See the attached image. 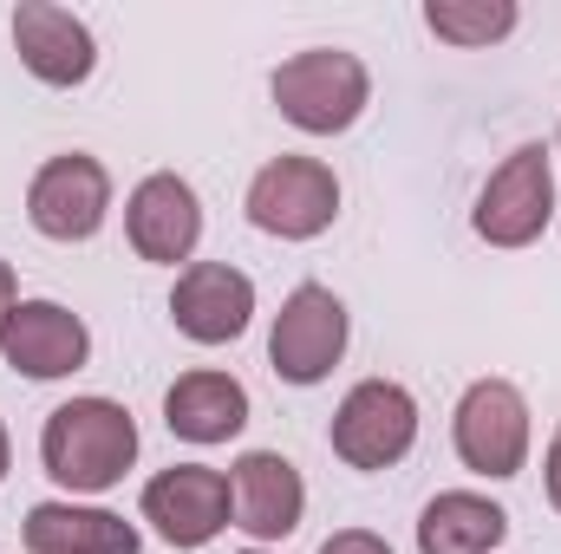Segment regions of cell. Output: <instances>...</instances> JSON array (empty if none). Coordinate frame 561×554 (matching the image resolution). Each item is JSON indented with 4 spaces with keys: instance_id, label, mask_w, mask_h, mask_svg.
I'll list each match as a JSON object with an SVG mask.
<instances>
[{
    "instance_id": "1",
    "label": "cell",
    "mask_w": 561,
    "mask_h": 554,
    "mask_svg": "<svg viewBox=\"0 0 561 554\" xmlns=\"http://www.w3.org/2000/svg\"><path fill=\"white\" fill-rule=\"evenodd\" d=\"M39 457H46L53 483L99 496V489H112L138 463V424L112 399H72V405H59V412L46 417Z\"/></svg>"
},
{
    "instance_id": "2",
    "label": "cell",
    "mask_w": 561,
    "mask_h": 554,
    "mask_svg": "<svg viewBox=\"0 0 561 554\" xmlns=\"http://www.w3.org/2000/svg\"><path fill=\"white\" fill-rule=\"evenodd\" d=\"M373 99V79L353 53H333V46H313V53H294L275 72V105L280 118L307 138H333L346 125H359Z\"/></svg>"
},
{
    "instance_id": "3",
    "label": "cell",
    "mask_w": 561,
    "mask_h": 554,
    "mask_svg": "<svg viewBox=\"0 0 561 554\" xmlns=\"http://www.w3.org/2000/svg\"><path fill=\"white\" fill-rule=\"evenodd\" d=\"M340 216V183L327 163L313 157H275L255 170L249 183V222L262 235H280V242H313L320 229H333Z\"/></svg>"
},
{
    "instance_id": "4",
    "label": "cell",
    "mask_w": 561,
    "mask_h": 554,
    "mask_svg": "<svg viewBox=\"0 0 561 554\" xmlns=\"http://www.w3.org/2000/svg\"><path fill=\"white\" fill-rule=\"evenodd\" d=\"M419 443V399L392 379H366L333 412V457L353 470H392Z\"/></svg>"
},
{
    "instance_id": "5",
    "label": "cell",
    "mask_w": 561,
    "mask_h": 554,
    "mask_svg": "<svg viewBox=\"0 0 561 554\" xmlns=\"http://www.w3.org/2000/svg\"><path fill=\"white\" fill-rule=\"evenodd\" d=\"M556 216V170L542 143H523L503 157V170L477 196V235L490 249H529Z\"/></svg>"
},
{
    "instance_id": "6",
    "label": "cell",
    "mask_w": 561,
    "mask_h": 554,
    "mask_svg": "<svg viewBox=\"0 0 561 554\" xmlns=\"http://www.w3.org/2000/svg\"><path fill=\"white\" fill-rule=\"evenodd\" d=\"M346 353V307L333 287L307 280L280 300L275 313V333H268V359L287 385H320Z\"/></svg>"
},
{
    "instance_id": "7",
    "label": "cell",
    "mask_w": 561,
    "mask_h": 554,
    "mask_svg": "<svg viewBox=\"0 0 561 554\" xmlns=\"http://www.w3.org/2000/svg\"><path fill=\"white\" fill-rule=\"evenodd\" d=\"M450 437H457V457L477 470V476H516L523 457H529V405L510 379H477L463 399H457V417H450Z\"/></svg>"
},
{
    "instance_id": "8",
    "label": "cell",
    "mask_w": 561,
    "mask_h": 554,
    "mask_svg": "<svg viewBox=\"0 0 561 554\" xmlns=\"http://www.w3.org/2000/svg\"><path fill=\"white\" fill-rule=\"evenodd\" d=\"M105 209H112V176H105L99 157H79V150L53 157L26 183V216L53 242H92L105 229Z\"/></svg>"
},
{
    "instance_id": "9",
    "label": "cell",
    "mask_w": 561,
    "mask_h": 554,
    "mask_svg": "<svg viewBox=\"0 0 561 554\" xmlns=\"http://www.w3.org/2000/svg\"><path fill=\"white\" fill-rule=\"evenodd\" d=\"M236 503H229V476L209 463H176L163 476L144 483V522L170 542V549H203L229 529Z\"/></svg>"
},
{
    "instance_id": "10",
    "label": "cell",
    "mask_w": 561,
    "mask_h": 554,
    "mask_svg": "<svg viewBox=\"0 0 561 554\" xmlns=\"http://www.w3.org/2000/svg\"><path fill=\"white\" fill-rule=\"evenodd\" d=\"M249 313H255V280L229 262H190L176 287H170V320L183 339L196 346H229L249 333Z\"/></svg>"
},
{
    "instance_id": "11",
    "label": "cell",
    "mask_w": 561,
    "mask_h": 554,
    "mask_svg": "<svg viewBox=\"0 0 561 554\" xmlns=\"http://www.w3.org/2000/svg\"><path fill=\"white\" fill-rule=\"evenodd\" d=\"M13 46H20V66L39 79V85H85L92 66H99V46H92V26L53 0H20L13 7Z\"/></svg>"
},
{
    "instance_id": "12",
    "label": "cell",
    "mask_w": 561,
    "mask_h": 554,
    "mask_svg": "<svg viewBox=\"0 0 561 554\" xmlns=\"http://www.w3.org/2000/svg\"><path fill=\"white\" fill-rule=\"evenodd\" d=\"M0 353H7V366L26 372V379H66V372L85 366L92 333H85V320L66 313L59 300H20V307L7 313V326H0Z\"/></svg>"
},
{
    "instance_id": "13",
    "label": "cell",
    "mask_w": 561,
    "mask_h": 554,
    "mask_svg": "<svg viewBox=\"0 0 561 554\" xmlns=\"http://www.w3.org/2000/svg\"><path fill=\"white\" fill-rule=\"evenodd\" d=\"M125 235L144 262H190L196 242H203V209H196V189L183 176H144L125 203Z\"/></svg>"
},
{
    "instance_id": "14",
    "label": "cell",
    "mask_w": 561,
    "mask_h": 554,
    "mask_svg": "<svg viewBox=\"0 0 561 554\" xmlns=\"http://www.w3.org/2000/svg\"><path fill=\"white\" fill-rule=\"evenodd\" d=\"M229 503H236V529L255 535V542H280L300 529V509H307V483L300 470L280 457V450H249L229 476Z\"/></svg>"
},
{
    "instance_id": "15",
    "label": "cell",
    "mask_w": 561,
    "mask_h": 554,
    "mask_svg": "<svg viewBox=\"0 0 561 554\" xmlns=\"http://www.w3.org/2000/svg\"><path fill=\"white\" fill-rule=\"evenodd\" d=\"M163 424L183 443H229L249 424V392L229 372H183L163 392Z\"/></svg>"
},
{
    "instance_id": "16",
    "label": "cell",
    "mask_w": 561,
    "mask_h": 554,
    "mask_svg": "<svg viewBox=\"0 0 561 554\" xmlns=\"http://www.w3.org/2000/svg\"><path fill=\"white\" fill-rule=\"evenodd\" d=\"M26 549L33 554H138V529L112 509L79 503H39L26 509Z\"/></svg>"
},
{
    "instance_id": "17",
    "label": "cell",
    "mask_w": 561,
    "mask_h": 554,
    "mask_svg": "<svg viewBox=\"0 0 561 554\" xmlns=\"http://www.w3.org/2000/svg\"><path fill=\"white\" fill-rule=\"evenodd\" d=\"M503 535H510V516L490 496H470V489L431 496L419 516V554H496Z\"/></svg>"
},
{
    "instance_id": "18",
    "label": "cell",
    "mask_w": 561,
    "mask_h": 554,
    "mask_svg": "<svg viewBox=\"0 0 561 554\" xmlns=\"http://www.w3.org/2000/svg\"><path fill=\"white\" fill-rule=\"evenodd\" d=\"M424 26L450 46H490V39L516 33V7L510 0H431Z\"/></svg>"
},
{
    "instance_id": "19",
    "label": "cell",
    "mask_w": 561,
    "mask_h": 554,
    "mask_svg": "<svg viewBox=\"0 0 561 554\" xmlns=\"http://www.w3.org/2000/svg\"><path fill=\"white\" fill-rule=\"evenodd\" d=\"M320 554H392V549H386L373 529H340V535H333V542H327Z\"/></svg>"
},
{
    "instance_id": "20",
    "label": "cell",
    "mask_w": 561,
    "mask_h": 554,
    "mask_svg": "<svg viewBox=\"0 0 561 554\" xmlns=\"http://www.w3.org/2000/svg\"><path fill=\"white\" fill-rule=\"evenodd\" d=\"M542 476H549V503L561 509V430L549 437V463H542Z\"/></svg>"
},
{
    "instance_id": "21",
    "label": "cell",
    "mask_w": 561,
    "mask_h": 554,
    "mask_svg": "<svg viewBox=\"0 0 561 554\" xmlns=\"http://www.w3.org/2000/svg\"><path fill=\"white\" fill-rule=\"evenodd\" d=\"M20 307V287H13V268L0 262V326H7V313Z\"/></svg>"
},
{
    "instance_id": "22",
    "label": "cell",
    "mask_w": 561,
    "mask_h": 554,
    "mask_svg": "<svg viewBox=\"0 0 561 554\" xmlns=\"http://www.w3.org/2000/svg\"><path fill=\"white\" fill-rule=\"evenodd\" d=\"M7 457H13V450H7V430H0V476H7Z\"/></svg>"
},
{
    "instance_id": "23",
    "label": "cell",
    "mask_w": 561,
    "mask_h": 554,
    "mask_svg": "<svg viewBox=\"0 0 561 554\" xmlns=\"http://www.w3.org/2000/svg\"><path fill=\"white\" fill-rule=\"evenodd\" d=\"M249 554H262V549H249Z\"/></svg>"
}]
</instances>
